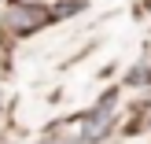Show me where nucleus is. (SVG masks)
<instances>
[{"label": "nucleus", "mask_w": 151, "mask_h": 144, "mask_svg": "<svg viewBox=\"0 0 151 144\" xmlns=\"http://www.w3.org/2000/svg\"><path fill=\"white\" fill-rule=\"evenodd\" d=\"M44 22H48V11H44V7H33V4H15L11 11H7V26H11L15 33H33Z\"/></svg>", "instance_id": "1"}, {"label": "nucleus", "mask_w": 151, "mask_h": 144, "mask_svg": "<svg viewBox=\"0 0 151 144\" xmlns=\"http://www.w3.org/2000/svg\"><path fill=\"white\" fill-rule=\"evenodd\" d=\"M111 107H114V93H107V96H103L100 103H96V111H92V115L85 118V137H88V140L103 133V130H100V122H103V118L111 115Z\"/></svg>", "instance_id": "2"}, {"label": "nucleus", "mask_w": 151, "mask_h": 144, "mask_svg": "<svg viewBox=\"0 0 151 144\" xmlns=\"http://www.w3.org/2000/svg\"><path fill=\"white\" fill-rule=\"evenodd\" d=\"M125 81H129V85H147V81H151V70H147V67H140V70H133Z\"/></svg>", "instance_id": "3"}]
</instances>
